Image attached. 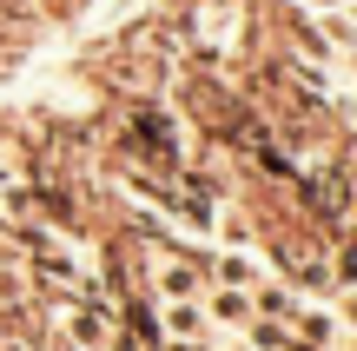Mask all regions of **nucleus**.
Segmentation results:
<instances>
[{
	"label": "nucleus",
	"mask_w": 357,
	"mask_h": 351,
	"mask_svg": "<svg viewBox=\"0 0 357 351\" xmlns=\"http://www.w3.org/2000/svg\"><path fill=\"white\" fill-rule=\"evenodd\" d=\"M132 133H139V146H146V159H153L159 172H178V126H172V113L166 106H139L132 113Z\"/></svg>",
	"instance_id": "nucleus-1"
},
{
	"label": "nucleus",
	"mask_w": 357,
	"mask_h": 351,
	"mask_svg": "<svg viewBox=\"0 0 357 351\" xmlns=\"http://www.w3.org/2000/svg\"><path fill=\"white\" fill-rule=\"evenodd\" d=\"M205 292V272L192 259H159L153 265V299L159 305H172V299H199Z\"/></svg>",
	"instance_id": "nucleus-2"
},
{
	"label": "nucleus",
	"mask_w": 357,
	"mask_h": 351,
	"mask_svg": "<svg viewBox=\"0 0 357 351\" xmlns=\"http://www.w3.org/2000/svg\"><path fill=\"white\" fill-rule=\"evenodd\" d=\"M212 318H205V299H172L159 305V338H205Z\"/></svg>",
	"instance_id": "nucleus-3"
},
{
	"label": "nucleus",
	"mask_w": 357,
	"mask_h": 351,
	"mask_svg": "<svg viewBox=\"0 0 357 351\" xmlns=\"http://www.w3.org/2000/svg\"><path fill=\"white\" fill-rule=\"evenodd\" d=\"M205 318H212V325H231V331H245L252 325V292H238V285H212L205 292Z\"/></svg>",
	"instance_id": "nucleus-4"
},
{
	"label": "nucleus",
	"mask_w": 357,
	"mask_h": 351,
	"mask_svg": "<svg viewBox=\"0 0 357 351\" xmlns=\"http://www.w3.org/2000/svg\"><path fill=\"white\" fill-rule=\"evenodd\" d=\"M291 331H298V345H311V351H331V345H337V312H324V305H298Z\"/></svg>",
	"instance_id": "nucleus-5"
},
{
	"label": "nucleus",
	"mask_w": 357,
	"mask_h": 351,
	"mask_svg": "<svg viewBox=\"0 0 357 351\" xmlns=\"http://www.w3.org/2000/svg\"><path fill=\"white\" fill-rule=\"evenodd\" d=\"M212 272H218V285H238V292H252L258 278H265V272H258V259H252V252H245V246L218 252V265H212Z\"/></svg>",
	"instance_id": "nucleus-6"
},
{
	"label": "nucleus",
	"mask_w": 357,
	"mask_h": 351,
	"mask_svg": "<svg viewBox=\"0 0 357 351\" xmlns=\"http://www.w3.org/2000/svg\"><path fill=\"white\" fill-rule=\"evenodd\" d=\"M337 325H357V285L344 292V305H337Z\"/></svg>",
	"instance_id": "nucleus-7"
},
{
	"label": "nucleus",
	"mask_w": 357,
	"mask_h": 351,
	"mask_svg": "<svg viewBox=\"0 0 357 351\" xmlns=\"http://www.w3.org/2000/svg\"><path fill=\"white\" fill-rule=\"evenodd\" d=\"M0 193H7V172H0Z\"/></svg>",
	"instance_id": "nucleus-8"
},
{
	"label": "nucleus",
	"mask_w": 357,
	"mask_h": 351,
	"mask_svg": "<svg viewBox=\"0 0 357 351\" xmlns=\"http://www.w3.org/2000/svg\"><path fill=\"white\" fill-rule=\"evenodd\" d=\"M351 351H357V338H351Z\"/></svg>",
	"instance_id": "nucleus-9"
}]
</instances>
